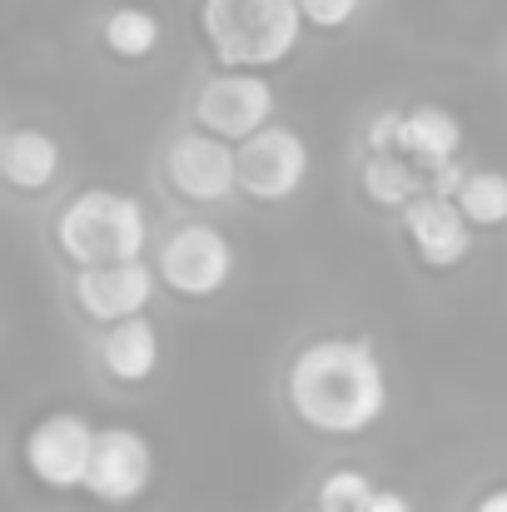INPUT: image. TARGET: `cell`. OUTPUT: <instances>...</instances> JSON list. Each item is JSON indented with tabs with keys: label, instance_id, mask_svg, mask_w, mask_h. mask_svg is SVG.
<instances>
[{
	"label": "cell",
	"instance_id": "d6986e66",
	"mask_svg": "<svg viewBox=\"0 0 507 512\" xmlns=\"http://www.w3.org/2000/svg\"><path fill=\"white\" fill-rule=\"evenodd\" d=\"M403 130H408V115L403 110H383L368 125V155H403Z\"/></svg>",
	"mask_w": 507,
	"mask_h": 512
},
{
	"label": "cell",
	"instance_id": "9a60e30c",
	"mask_svg": "<svg viewBox=\"0 0 507 512\" xmlns=\"http://www.w3.org/2000/svg\"><path fill=\"white\" fill-rule=\"evenodd\" d=\"M363 194L383 209H408L418 194H428V179L408 155H368L363 165Z\"/></svg>",
	"mask_w": 507,
	"mask_h": 512
},
{
	"label": "cell",
	"instance_id": "8fae6325",
	"mask_svg": "<svg viewBox=\"0 0 507 512\" xmlns=\"http://www.w3.org/2000/svg\"><path fill=\"white\" fill-rule=\"evenodd\" d=\"M403 229H408V239H413V249L428 269H453L473 249L468 214L458 209V199H443V194H418L403 209Z\"/></svg>",
	"mask_w": 507,
	"mask_h": 512
},
{
	"label": "cell",
	"instance_id": "7c38bea8",
	"mask_svg": "<svg viewBox=\"0 0 507 512\" xmlns=\"http://www.w3.org/2000/svg\"><path fill=\"white\" fill-rule=\"evenodd\" d=\"M0 174L25 189V194H40L55 184L60 174V145L45 135V130H10L5 145H0Z\"/></svg>",
	"mask_w": 507,
	"mask_h": 512
},
{
	"label": "cell",
	"instance_id": "7402d4cb",
	"mask_svg": "<svg viewBox=\"0 0 507 512\" xmlns=\"http://www.w3.org/2000/svg\"><path fill=\"white\" fill-rule=\"evenodd\" d=\"M473 512H507V488H493L488 498H478V508Z\"/></svg>",
	"mask_w": 507,
	"mask_h": 512
},
{
	"label": "cell",
	"instance_id": "3957f363",
	"mask_svg": "<svg viewBox=\"0 0 507 512\" xmlns=\"http://www.w3.org/2000/svg\"><path fill=\"white\" fill-rule=\"evenodd\" d=\"M145 239H150L145 204L120 189H80L55 219V244L75 269L135 264L145 254Z\"/></svg>",
	"mask_w": 507,
	"mask_h": 512
},
{
	"label": "cell",
	"instance_id": "ffe728a7",
	"mask_svg": "<svg viewBox=\"0 0 507 512\" xmlns=\"http://www.w3.org/2000/svg\"><path fill=\"white\" fill-rule=\"evenodd\" d=\"M358 5H363V0H299L304 20L319 25V30H343V25L358 15Z\"/></svg>",
	"mask_w": 507,
	"mask_h": 512
},
{
	"label": "cell",
	"instance_id": "5bb4252c",
	"mask_svg": "<svg viewBox=\"0 0 507 512\" xmlns=\"http://www.w3.org/2000/svg\"><path fill=\"white\" fill-rule=\"evenodd\" d=\"M458 150H463V125H458V115H448V110H438V105H418V110H408L403 155H408L413 165L438 170V165H453Z\"/></svg>",
	"mask_w": 507,
	"mask_h": 512
},
{
	"label": "cell",
	"instance_id": "6da1fadb",
	"mask_svg": "<svg viewBox=\"0 0 507 512\" xmlns=\"http://www.w3.org/2000/svg\"><path fill=\"white\" fill-rule=\"evenodd\" d=\"M289 408L329 438L368 433L388 408V373L368 339H319L289 363Z\"/></svg>",
	"mask_w": 507,
	"mask_h": 512
},
{
	"label": "cell",
	"instance_id": "44dd1931",
	"mask_svg": "<svg viewBox=\"0 0 507 512\" xmlns=\"http://www.w3.org/2000/svg\"><path fill=\"white\" fill-rule=\"evenodd\" d=\"M363 512H413V503H408L403 493H393V488H378V493L363 503Z\"/></svg>",
	"mask_w": 507,
	"mask_h": 512
},
{
	"label": "cell",
	"instance_id": "8992f818",
	"mask_svg": "<svg viewBox=\"0 0 507 512\" xmlns=\"http://www.w3.org/2000/svg\"><path fill=\"white\" fill-rule=\"evenodd\" d=\"M234 274V249L214 224H179L160 249V279L184 299H214Z\"/></svg>",
	"mask_w": 507,
	"mask_h": 512
},
{
	"label": "cell",
	"instance_id": "277c9868",
	"mask_svg": "<svg viewBox=\"0 0 507 512\" xmlns=\"http://www.w3.org/2000/svg\"><path fill=\"white\" fill-rule=\"evenodd\" d=\"M194 125L229 145H244L274 125V85L254 70H219L194 95Z\"/></svg>",
	"mask_w": 507,
	"mask_h": 512
},
{
	"label": "cell",
	"instance_id": "ba28073f",
	"mask_svg": "<svg viewBox=\"0 0 507 512\" xmlns=\"http://www.w3.org/2000/svg\"><path fill=\"white\" fill-rule=\"evenodd\" d=\"M155 483V448L135 428H100L95 463L85 478V493L105 508H130L150 493Z\"/></svg>",
	"mask_w": 507,
	"mask_h": 512
},
{
	"label": "cell",
	"instance_id": "603a6c76",
	"mask_svg": "<svg viewBox=\"0 0 507 512\" xmlns=\"http://www.w3.org/2000/svg\"><path fill=\"white\" fill-rule=\"evenodd\" d=\"M304 512H329V508H304Z\"/></svg>",
	"mask_w": 507,
	"mask_h": 512
},
{
	"label": "cell",
	"instance_id": "ac0fdd59",
	"mask_svg": "<svg viewBox=\"0 0 507 512\" xmlns=\"http://www.w3.org/2000/svg\"><path fill=\"white\" fill-rule=\"evenodd\" d=\"M378 488L358 473V468H338V473H329L324 483H319V508L329 512H363V503L373 498Z\"/></svg>",
	"mask_w": 507,
	"mask_h": 512
},
{
	"label": "cell",
	"instance_id": "5b68a950",
	"mask_svg": "<svg viewBox=\"0 0 507 512\" xmlns=\"http://www.w3.org/2000/svg\"><path fill=\"white\" fill-rule=\"evenodd\" d=\"M95 443H100V433L80 413H50L25 438V468L55 493L85 488L90 463H95Z\"/></svg>",
	"mask_w": 507,
	"mask_h": 512
},
{
	"label": "cell",
	"instance_id": "52a82bcc",
	"mask_svg": "<svg viewBox=\"0 0 507 512\" xmlns=\"http://www.w3.org/2000/svg\"><path fill=\"white\" fill-rule=\"evenodd\" d=\"M309 179V145L289 125H269L239 145V189L259 204H279L299 194Z\"/></svg>",
	"mask_w": 507,
	"mask_h": 512
},
{
	"label": "cell",
	"instance_id": "7a4b0ae2",
	"mask_svg": "<svg viewBox=\"0 0 507 512\" xmlns=\"http://www.w3.org/2000/svg\"><path fill=\"white\" fill-rule=\"evenodd\" d=\"M299 0H204L199 30L224 70H269L294 55L304 35Z\"/></svg>",
	"mask_w": 507,
	"mask_h": 512
},
{
	"label": "cell",
	"instance_id": "4fadbf2b",
	"mask_svg": "<svg viewBox=\"0 0 507 512\" xmlns=\"http://www.w3.org/2000/svg\"><path fill=\"white\" fill-rule=\"evenodd\" d=\"M100 358H105L110 378L145 383L160 368V334H155V324L145 314L140 319H125V324H110V334L100 343Z\"/></svg>",
	"mask_w": 507,
	"mask_h": 512
},
{
	"label": "cell",
	"instance_id": "e0dca14e",
	"mask_svg": "<svg viewBox=\"0 0 507 512\" xmlns=\"http://www.w3.org/2000/svg\"><path fill=\"white\" fill-rule=\"evenodd\" d=\"M105 45L120 55V60H145L155 45H160V20L140 5H125L105 20Z\"/></svg>",
	"mask_w": 507,
	"mask_h": 512
},
{
	"label": "cell",
	"instance_id": "2e32d148",
	"mask_svg": "<svg viewBox=\"0 0 507 512\" xmlns=\"http://www.w3.org/2000/svg\"><path fill=\"white\" fill-rule=\"evenodd\" d=\"M458 209L468 214L473 229H498V224H507V174L468 170V184L458 189Z\"/></svg>",
	"mask_w": 507,
	"mask_h": 512
},
{
	"label": "cell",
	"instance_id": "30bf717a",
	"mask_svg": "<svg viewBox=\"0 0 507 512\" xmlns=\"http://www.w3.org/2000/svg\"><path fill=\"white\" fill-rule=\"evenodd\" d=\"M155 299V269L145 259L135 264H105V269H75V304L100 324L140 319V309Z\"/></svg>",
	"mask_w": 507,
	"mask_h": 512
},
{
	"label": "cell",
	"instance_id": "9c48e42d",
	"mask_svg": "<svg viewBox=\"0 0 507 512\" xmlns=\"http://www.w3.org/2000/svg\"><path fill=\"white\" fill-rule=\"evenodd\" d=\"M165 174L174 194L194 204H219L239 189V150L209 130H184L165 150Z\"/></svg>",
	"mask_w": 507,
	"mask_h": 512
}]
</instances>
